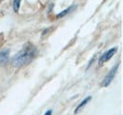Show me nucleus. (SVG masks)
Segmentation results:
<instances>
[{
  "mask_svg": "<svg viewBox=\"0 0 123 115\" xmlns=\"http://www.w3.org/2000/svg\"><path fill=\"white\" fill-rule=\"evenodd\" d=\"M38 50L35 46L28 43L23 47V49L18 51L12 59V64L15 68H22L30 64L31 61L36 57Z\"/></svg>",
  "mask_w": 123,
  "mask_h": 115,
  "instance_id": "nucleus-1",
  "label": "nucleus"
},
{
  "mask_svg": "<svg viewBox=\"0 0 123 115\" xmlns=\"http://www.w3.org/2000/svg\"><path fill=\"white\" fill-rule=\"evenodd\" d=\"M118 66H119V64H117L114 68H112L109 70V72L106 74L105 78L103 79V81L101 83V86H102V87H108V86L112 83V81L114 80V78H115V76H116V74H117Z\"/></svg>",
  "mask_w": 123,
  "mask_h": 115,
  "instance_id": "nucleus-2",
  "label": "nucleus"
},
{
  "mask_svg": "<svg viewBox=\"0 0 123 115\" xmlns=\"http://www.w3.org/2000/svg\"><path fill=\"white\" fill-rule=\"evenodd\" d=\"M117 48H112V49H108L107 51H105V52L99 57V59H98V64H99V65H102L103 63L109 61V60L117 53Z\"/></svg>",
  "mask_w": 123,
  "mask_h": 115,
  "instance_id": "nucleus-3",
  "label": "nucleus"
},
{
  "mask_svg": "<svg viewBox=\"0 0 123 115\" xmlns=\"http://www.w3.org/2000/svg\"><path fill=\"white\" fill-rule=\"evenodd\" d=\"M10 60V49H3L0 51V65L6 66Z\"/></svg>",
  "mask_w": 123,
  "mask_h": 115,
  "instance_id": "nucleus-4",
  "label": "nucleus"
},
{
  "mask_svg": "<svg viewBox=\"0 0 123 115\" xmlns=\"http://www.w3.org/2000/svg\"><path fill=\"white\" fill-rule=\"evenodd\" d=\"M91 99H92L91 96H88V97H86L85 99H83V100L80 102V104L77 107V108L75 109V114H77L78 112H79V111H80V109H81V108H83V107H84V106H85Z\"/></svg>",
  "mask_w": 123,
  "mask_h": 115,
  "instance_id": "nucleus-5",
  "label": "nucleus"
},
{
  "mask_svg": "<svg viewBox=\"0 0 123 115\" xmlns=\"http://www.w3.org/2000/svg\"><path fill=\"white\" fill-rule=\"evenodd\" d=\"M75 8V6H70L69 8H67V9H65L64 11H62V12H61L59 14H57V18H62V17H63V16H66L73 9Z\"/></svg>",
  "mask_w": 123,
  "mask_h": 115,
  "instance_id": "nucleus-6",
  "label": "nucleus"
},
{
  "mask_svg": "<svg viewBox=\"0 0 123 115\" xmlns=\"http://www.w3.org/2000/svg\"><path fill=\"white\" fill-rule=\"evenodd\" d=\"M20 4H21V0H13L12 1V7L15 13H18L19 9H20Z\"/></svg>",
  "mask_w": 123,
  "mask_h": 115,
  "instance_id": "nucleus-7",
  "label": "nucleus"
},
{
  "mask_svg": "<svg viewBox=\"0 0 123 115\" xmlns=\"http://www.w3.org/2000/svg\"><path fill=\"white\" fill-rule=\"evenodd\" d=\"M51 114H52V110H51V109L47 110L46 113H45V115H51Z\"/></svg>",
  "mask_w": 123,
  "mask_h": 115,
  "instance_id": "nucleus-8",
  "label": "nucleus"
}]
</instances>
